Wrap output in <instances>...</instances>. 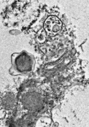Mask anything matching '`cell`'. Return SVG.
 Instances as JSON below:
<instances>
[{
	"label": "cell",
	"mask_w": 89,
	"mask_h": 127,
	"mask_svg": "<svg viewBox=\"0 0 89 127\" xmlns=\"http://www.w3.org/2000/svg\"><path fill=\"white\" fill-rule=\"evenodd\" d=\"M35 60L30 53L22 51L11 56V67L10 73L13 75H25L31 73L34 68Z\"/></svg>",
	"instance_id": "6da1fadb"
},
{
	"label": "cell",
	"mask_w": 89,
	"mask_h": 127,
	"mask_svg": "<svg viewBox=\"0 0 89 127\" xmlns=\"http://www.w3.org/2000/svg\"><path fill=\"white\" fill-rule=\"evenodd\" d=\"M62 23L60 19L55 16H49L44 23V28L46 32L51 35H55L61 31Z\"/></svg>",
	"instance_id": "7a4b0ae2"
}]
</instances>
